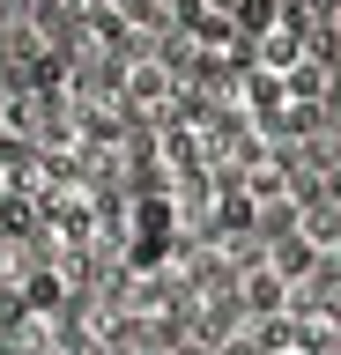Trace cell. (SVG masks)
Instances as JSON below:
<instances>
[{"label": "cell", "instance_id": "277c9868", "mask_svg": "<svg viewBox=\"0 0 341 355\" xmlns=\"http://www.w3.org/2000/svg\"><path fill=\"white\" fill-rule=\"evenodd\" d=\"M156 89H163V74H156V67H134V96H141V104H149Z\"/></svg>", "mask_w": 341, "mask_h": 355}, {"label": "cell", "instance_id": "3957f363", "mask_svg": "<svg viewBox=\"0 0 341 355\" xmlns=\"http://www.w3.org/2000/svg\"><path fill=\"white\" fill-rule=\"evenodd\" d=\"M238 22H245L252 37H267L274 22H282V8H274V0H238Z\"/></svg>", "mask_w": 341, "mask_h": 355}, {"label": "cell", "instance_id": "6da1fadb", "mask_svg": "<svg viewBox=\"0 0 341 355\" xmlns=\"http://www.w3.org/2000/svg\"><path fill=\"white\" fill-rule=\"evenodd\" d=\"M297 67H304V37H297V22H274L267 37H260V74H274V82H290Z\"/></svg>", "mask_w": 341, "mask_h": 355}, {"label": "cell", "instance_id": "7a4b0ae2", "mask_svg": "<svg viewBox=\"0 0 341 355\" xmlns=\"http://www.w3.org/2000/svg\"><path fill=\"white\" fill-rule=\"evenodd\" d=\"M267 274H312V244H304V237H282V244H274V266H267Z\"/></svg>", "mask_w": 341, "mask_h": 355}]
</instances>
